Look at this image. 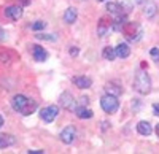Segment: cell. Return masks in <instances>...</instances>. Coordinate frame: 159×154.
Wrapping results in <instances>:
<instances>
[{"label":"cell","instance_id":"cell-17","mask_svg":"<svg viewBox=\"0 0 159 154\" xmlns=\"http://www.w3.org/2000/svg\"><path fill=\"white\" fill-rule=\"evenodd\" d=\"M115 49H116V56L121 57V59H126V57H129V54H130V49H129V46H127L126 43H119Z\"/></svg>","mask_w":159,"mask_h":154},{"label":"cell","instance_id":"cell-29","mask_svg":"<svg viewBox=\"0 0 159 154\" xmlns=\"http://www.w3.org/2000/svg\"><path fill=\"white\" fill-rule=\"evenodd\" d=\"M21 3L25 7V5H29V3H30V0H21Z\"/></svg>","mask_w":159,"mask_h":154},{"label":"cell","instance_id":"cell-33","mask_svg":"<svg viewBox=\"0 0 159 154\" xmlns=\"http://www.w3.org/2000/svg\"><path fill=\"white\" fill-rule=\"evenodd\" d=\"M99 2H105V0H99Z\"/></svg>","mask_w":159,"mask_h":154},{"label":"cell","instance_id":"cell-26","mask_svg":"<svg viewBox=\"0 0 159 154\" xmlns=\"http://www.w3.org/2000/svg\"><path fill=\"white\" fill-rule=\"evenodd\" d=\"M78 53H80V51H78V48H76V46L70 48V54H72V56H78Z\"/></svg>","mask_w":159,"mask_h":154},{"label":"cell","instance_id":"cell-11","mask_svg":"<svg viewBox=\"0 0 159 154\" xmlns=\"http://www.w3.org/2000/svg\"><path fill=\"white\" fill-rule=\"evenodd\" d=\"M73 84L80 89H89L92 86V80L88 78V76H75V78L72 80Z\"/></svg>","mask_w":159,"mask_h":154},{"label":"cell","instance_id":"cell-31","mask_svg":"<svg viewBox=\"0 0 159 154\" xmlns=\"http://www.w3.org/2000/svg\"><path fill=\"white\" fill-rule=\"evenodd\" d=\"M156 134H157V138H159V124L156 125Z\"/></svg>","mask_w":159,"mask_h":154},{"label":"cell","instance_id":"cell-10","mask_svg":"<svg viewBox=\"0 0 159 154\" xmlns=\"http://www.w3.org/2000/svg\"><path fill=\"white\" fill-rule=\"evenodd\" d=\"M107 11L110 13V15H113L115 18L116 16H126L124 11H123L121 3H118V2H108L107 3Z\"/></svg>","mask_w":159,"mask_h":154},{"label":"cell","instance_id":"cell-32","mask_svg":"<svg viewBox=\"0 0 159 154\" xmlns=\"http://www.w3.org/2000/svg\"><path fill=\"white\" fill-rule=\"evenodd\" d=\"M2 125H3V118L0 116V127H2Z\"/></svg>","mask_w":159,"mask_h":154},{"label":"cell","instance_id":"cell-3","mask_svg":"<svg viewBox=\"0 0 159 154\" xmlns=\"http://www.w3.org/2000/svg\"><path fill=\"white\" fill-rule=\"evenodd\" d=\"M100 107L105 113H108V114H113L118 111L119 108V100L116 95H111V94H105L102 99H100Z\"/></svg>","mask_w":159,"mask_h":154},{"label":"cell","instance_id":"cell-19","mask_svg":"<svg viewBox=\"0 0 159 154\" xmlns=\"http://www.w3.org/2000/svg\"><path fill=\"white\" fill-rule=\"evenodd\" d=\"M105 91H107V94H111V95H119L123 92V87L119 86V84H116V83H108L107 86H105Z\"/></svg>","mask_w":159,"mask_h":154},{"label":"cell","instance_id":"cell-14","mask_svg":"<svg viewBox=\"0 0 159 154\" xmlns=\"http://www.w3.org/2000/svg\"><path fill=\"white\" fill-rule=\"evenodd\" d=\"M15 137L13 135H10V134H2L0 135V149H5V148H8V146H11V145H15Z\"/></svg>","mask_w":159,"mask_h":154},{"label":"cell","instance_id":"cell-12","mask_svg":"<svg viewBox=\"0 0 159 154\" xmlns=\"http://www.w3.org/2000/svg\"><path fill=\"white\" fill-rule=\"evenodd\" d=\"M32 56H34V59H35L37 62H45L46 57H48V53H46L42 46L35 45V46H32Z\"/></svg>","mask_w":159,"mask_h":154},{"label":"cell","instance_id":"cell-13","mask_svg":"<svg viewBox=\"0 0 159 154\" xmlns=\"http://www.w3.org/2000/svg\"><path fill=\"white\" fill-rule=\"evenodd\" d=\"M75 114L80 119H89V118H92V111L89 108H86V105L75 107Z\"/></svg>","mask_w":159,"mask_h":154},{"label":"cell","instance_id":"cell-27","mask_svg":"<svg viewBox=\"0 0 159 154\" xmlns=\"http://www.w3.org/2000/svg\"><path fill=\"white\" fill-rule=\"evenodd\" d=\"M29 154H43L45 151H42V149H30V151H27Z\"/></svg>","mask_w":159,"mask_h":154},{"label":"cell","instance_id":"cell-6","mask_svg":"<svg viewBox=\"0 0 159 154\" xmlns=\"http://www.w3.org/2000/svg\"><path fill=\"white\" fill-rule=\"evenodd\" d=\"M111 29H113V21H110L108 18H105V16L100 18L99 25H97V33H99V37H100V38L107 37Z\"/></svg>","mask_w":159,"mask_h":154},{"label":"cell","instance_id":"cell-20","mask_svg":"<svg viewBox=\"0 0 159 154\" xmlns=\"http://www.w3.org/2000/svg\"><path fill=\"white\" fill-rule=\"evenodd\" d=\"M102 56H103V59H107V60H113V59L118 57L116 56V49L111 48V46H105L103 51H102Z\"/></svg>","mask_w":159,"mask_h":154},{"label":"cell","instance_id":"cell-2","mask_svg":"<svg viewBox=\"0 0 159 154\" xmlns=\"http://www.w3.org/2000/svg\"><path fill=\"white\" fill-rule=\"evenodd\" d=\"M121 32L124 33V37L127 38L129 42H139L140 37L143 35V30H142V27L137 22H127V21L124 22Z\"/></svg>","mask_w":159,"mask_h":154},{"label":"cell","instance_id":"cell-21","mask_svg":"<svg viewBox=\"0 0 159 154\" xmlns=\"http://www.w3.org/2000/svg\"><path fill=\"white\" fill-rule=\"evenodd\" d=\"M35 110H37V102L30 99V102H29V105L25 107V110H24V111H22L21 114H22V116H29V114H32V113H34Z\"/></svg>","mask_w":159,"mask_h":154},{"label":"cell","instance_id":"cell-16","mask_svg":"<svg viewBox=\"0 0 159 154\" xmlns=\"http://www.w3.org/2000/svg\"><path fill=\"white\" fill-rule=\"evenodd\" d=\"M76 18H78L76 8H67V10H65V13H64V21L67 22V24H73V22L76 21Z\"/></svg>","mask_w":159,"mask_h":154},{"label":"cell","instance_id":"cell-22","mask_svg":"<svg viewBox=\"0 0 159 154\" xmlns=\"http://www.w3.org/2000/svg\"><path fill=\"white\" fill-rule=\"evenodd\" d=\"M45 27H46V22H43V21H35V22L30 25L32 30H43Z\"/></svg>","mask_w":159,"mask_h":154},{"label":"cell","instance_id":"cell-23","mask_svg":"<svg viewBox=\"0 0 159 154\" xmlns=\"http://www.w3.org/2000/svg\"><path fill=\"white\" fill-rule=\"evenodd\" d=\"M150 56H151V59H153L154 62L159 64V48H151V49H150Z\"/></svg>","mask_w":159,"mask_h":154},{"label":"cell","instance_id":"cell-28","mask_svg":"<svg viewBox=\"0 0 159 154\" xmlns=\"http://www.w3.org/2000/svg\"><path fill=\"white\" fill-rule=\"evenodd\" d=\"M81 105H88V97H83L81 99Z\"/></svg>","mask_w":159,"mask_h":154},{"label":"cell","instance_id":"cell-25","mask_svg":"<svg viewBox=\"0 0 159 154\" xmlns=\"http://www.w3.org/2000/svg\"><path fill=\"white\" fill-rule=\"evenodd\" d=\"M153 114L159 116V103H154V105H153Z\"/></svg>","mask_w":159,"mask_h":154},{"label":"cell","instance_id":"cell-4","mask_svg":"<svg viewBox=\"0 0 159 154\" xmlns=\"http://www.w3.org/2000/svg\"><path fill=\"white\" fill-rule=\"evenodd\" d=\"M57 113H59L57 105H49V107H46V108H43L42 111H40V118H42L45 122H52L56 119Z\"/></svg>","mask_w":159,"mask_h":154},{"label":"cell","instance_id":"cell-15","mask_svg":"<svg viewBox=\"0 0 159 154\" xmlns=\"http://www.w3.org/2000/svg\"><path fill=\"white\" fill-rule=\"evenodd\" d=\"M137 130H139V134L140 135H151V132H153V127H151V124L148 122V121H140L139 124H137Z\"/></svg>","mask_w":159,"mask_h":154},{"label":"cell","instance_id":"cell-18","mask_svg":"<svg viewBox=\"0 0 159 154\" xmlns=\"http://www.w3.org/2000/svg\"><path fill=\"white\" fill-rule=\"evenodd\" d=\"M156 11H157L156 3L154 2H147V5H145V8H143V15H145V18H153L156 15Z\"/></svg>","mask_w":159,"mask_h":154},{"label":"cell","instance_id":"cell-9","mask_svg":"<svg viewBox=\"0 0 159 154\" xmlns=\"http://www.w3.org/2000/svg\"><path fill=\"white\" fill-rule=\"evenodd\" d=\"M5 16L11 21H18L22 18V8L18 7V5H11V7H7L5 8Z\"/></svg>","mask_w":159,"mask_h":154},{"label":"cell","instance_id":"cell-7","mask_svg":"<svg viewBox=\"0 0 159 154\" xmlns=\"http://www.w3.org/2000/svg\"><path fill=\"white\" fill-rule=\"evenodd\" d=\"M75 138H76V129H75V125H67L61 132V140H62V143H65V145L73 143Z\"/></svg>","mask_w":159,"mask_h":154},{"label":"cell","instance_id":"cell-8","mask_svg":"<svg viewBox=\"0 0 159 154\" xmlns=\"http://www.w3.org/2000/svg\"><path fill=\"white\" fill-rule=\"evenodd\" d=\"M59 105H61L62 108H65V110H75V107H76L75 99H73V95H72L70 92L61 94V97H59Z\"/></svg>","mask_w":159,"mask_h":154},{"label":"cell","instance_id":"cell-24","mask_svg":"<svg viewBox=\"0 0 159 154\" xmlns=\"http://www.w3.org/2000/svg\"><path fill=\"white\" fill-rule=\"evenodd\" d=\"M38 40H48V42H54L56 38H52V35H43V33H38L37 35Z\"/></svg>","mask_w":159,"mask_h":154},{"label":"cell","instance_id":"cell-30","mask_svg":"<svg viewBox=\"0 0 159 154\" xmlns=\"http://www.w3.org/2000/svg\"><path fill=\"white\" fill-rule=\"evenodd\" d=\"M3 37H5V32H3V29H0V40H2Z\"/></svg>","mask_w":159,"mask_h":154},{"label":"cell","instance_id":"cell-5","mask_svg":"<svg viewBox=\"0 0 159 154\" xmlns=\"http://www.w3.org/2000/svg\"><path fill=\"white\" fill-rule=\"evenodd\" d=\"M29 102H30V99H27V97L22 95V94H18V95L13 97V100H11L13 110L18 111V113H22V111L25 110V107L29 105Z\"/></svg>","mask_w":159,"mask_h":154},{"label":"cell","instance_id":"cell-1","mask_svg":"<svg viewBox=\"0 0 159 154\" xmlns=\"http://www.w3.org/2000/svg\"><path fill=\"white\" fill-rule=\"evenodd\" d=\"M134 89L142 95H147V94L151 92V78L147 75V72H139L135 75Z\"/></svg>","mask_w":159,"mask_h":154}]
</instances>
